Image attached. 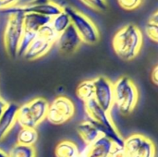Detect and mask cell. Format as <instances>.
<instances>
[{"instance_id": "1", "label": "cell", "mask_w": 158, "mask_h": 157, "mask_svg": "<svg viewBox=\"0 0 158 157\" xmlns=\"http://www.w3.org/2000/svg\"><path fill=\"white\" fill-rule=\"evenodd\" d=\"M143 42V37L139 27L130 23L116 32L112 40V46L119 58L131 61L139 55Z\"/></svg>"}, {"instance_id": "2", "label": "cell", "mask_w": 158, "mask_h": 157, "mask_svg": "<svg viewBox=\"0 0 158 157\" xmlns=\"http://www.w3.org/2000/svg\"><path fill=\"white\" fill-rule=\"evenodd\" d=\"M86 119L92 123L103 135L108 138L116 146L123 147L124 139L118 132L110 113L106 112L94 99L84 103Z\"/></svg>"}, {"instance_id": "3", "label": "cell", "mask_w": 158, "mask_h": 157, "mask_svg": "<svg viewBox=\"0 0 158 157\" xmlns=\"http://www.w3.org/2000/svg\"><path fill=\"white\" fill-rule=\"evenodd\" d=\"M113 87L114 106L122 115L131 114L139 101V91L136 85L129 77L122 76L113 83Z\"/></svg>"}, {"instance_id": "4", "label": "cell", "mask_w": 158, "mask_h": 157, "mask_svg": "<svg viewBox=\"0 0 158 157\" xmlns=\"http://www.w3.org/2000/svg\"><path fill=\"white\" fill-rule=\"evenodd\" d=\"M48 102L43 97H36L29 103L19 107L17 123L20 128L35 129L40 123L46 119Z\"/></svg>"}, {"instance_id": "5", "label": "cell", "mask_w": 158, "mask_h": 157, "mask_svg": "<svg viewBox=\"0 0 158 157\" xmlns=\"http://www.w3.org/2000/svg\"><path fill=\"white\" fill-rule=\"evenodd\" d=\"M63 10L69 15L71 25L78 32L82 43L94 44L99 41V31L89 17L71 6H63Z\"/></svg>"}, {"instance_id": "6", "label": "cell", "mask_w": 158, "mask_h": 157, "mask_svg": "<svg viewBox=\"0 0 158 157\" xmlns=\"http://www.w3.org/2000/svg\"><path fill=\"white\" fill-rule=\"evenodd\" d=\"M23 33V14H8L3 35V42L7 55L12 58L18 57V48Z\"/></svg>"}, {"instance_id": "7", "label": "cell", "mask_w": 158, "mask_h": 157, "mask_svg": "<svg viewBox=\"0 0 158 157\" xmlns=\"http://www.w3.org/2000/svg\"><path fill=\"white\" fill-rule=\"evenodd\" d=\"M62 11L63 6L52 0H31L26 4L16 5L2 12L7 15L11 13H21L23 15L27 13H36L53 18Z\"/></svg>"}, {"instance_id": "8", "label": "cell", "mask_w": 158, "mask_h": 157, "mask_svg": "<svg viewBox=\"0 0 158 157\" xmlns=\"http://www.w3.org/2000/svg\"><path fill=\"white\" fill-rule=\"evenodd\" d=\"M75 114L74 103L66 96H57L48 105L46 119L53 125H61Z\"/></svg>"}, {"instance_id": "9", "label": "cell", "mask_w": 158, "mask_h": 157, "mask_svg": "<svg viewBox=\"0 0 158 157\" xmlns=\"http://www.w3.org/2000/svg\"><path fill=\"white\" fill-rule=\"evenodd\" d=\"M94 81V100L107 113L114 107V87L113 82L104 76H99Z\"/></svg>"}, {"instance_id": "10", "label": "cell", "mask_w": 158, "mask_h": 157, "mask_svg": "<svg viewBox=\"0 0 158 157\" xmlns=\"http://www.w3.org/2000/svg\"><path fill=\"white\" fill-rule=\"evenodd\" d=\"M57 44L58 50L63 55H71L78 50V48L82 43L81 37L70 24L64 31H62L57 38L56 43Z\"/></svg>"}, {"instance_id": "11", "label": "cell", "mask_w": 158, "mask_h": 157, "mask_svg": "<svg viewBox=\"0 0 158 157\" xmlns=\"http://www.w3.org/2000/svg\"><path fill=\"white\" fill-rule=\"evenodd\" d=\"M115 144L106 136H100L80 153L79 157H110Z\"/></svg>"}, {"instance_id": "12", "label": "cell", "mask_w": 158, "mask_h": 157, "mask_svg": "<svg viewBox=\"0 0 158 157\" xmlns=\"http://www.w3.org/2000/svg\"><path fill=\"white\" fill-rule=\"evenodd\" d=\"M19 105L15 103H7V105L0 118V142L9 133L17 123V114Z\"/></svg>"}, {"instance_id": "13", "label": "cell", "mask_w": 158, "mask_h": 157, "mask_svg": "<svg viewBox=\"0 0 158 157\" xmlns=\"http://www.w3.org/2000/svg\"><path fill=\"white\" fill-rule=\"evenodd\" d=\"M53 45H54L53 43L40 36H36V38L32 41V43H31V45L25 52L23 57L29 61L36 60L44 56V55H46L50 51Z\"/></svg>"}, {"instance_id": "14", "label": "cell", "mask_w": 158, "mask_h": 157, "mask_svg": "<svg viewBox=\"0 0 158 157\" xmlns=\"http://www.w3.org/2000/svg\"><path fill=\"white\" fill-rule=\"evenodd\" d=\"M51 18L36 13H27L23 15L24 31L38 32V31L44 25L50 23Z\"/></svg>"}, {"instance_id": "15", "label": "cell", "mask_w": 158, "mask_h": 157, "mask_svg": "<svg viewBox=\"0 0 158 157\" xmlns=\"http://www.w3.org/2000/svg\"><path fill=\"white\" fill-rule=\"evenodd\" d=\"M77 132L79 136L81 137V141L86 144L89 145L95 142L102 134L99 132V130L89 121L85 120L81 123H80L77 126Z\"/></svg>"}, {"instance_id": "16", "label": "cell", "mask_w": 158, "mask_h": 157, "mask_svg": "<svg viewBox=\"0 0 158 157\" xmlns=\"http://www.w3.org/2000/svg\"><path fill=\"white\" fill-rule=\"evenodd\" d=\"M76 96L78 99L84 103L94 98V81L87 80L80 82L75 90Z\"/></svg>"}, {"instance_id": "17", "label": "cell", "mask_w": 158, "mask_h": 157, "mask_svg": "<svg viewBox=\"0 0 158 157\" xmlns=\"http://www.w3.org/2000/svg\"><path fill=\"white\" fill-rule=\"evenodd\" d=\"M79 155L78 146L71 141H61L55 149L56 157H77Z\"/></svg>"}, {"instance_id": "18", "label": "cell", "mask_w": 158, "mask_h": 157, "mask_svg": "<svg viewBox=\"0 0 158 157\" xmlns=\"http://www.w3.org/2000/svg\"><path fill=\"white\" fill-rule=\"evenodd\" d=\"M38 132L36 129L21 128L17 135V144L25 146H34L38 141Z\"/></svg>"}, {"instance_id": "19", "label": "cell", "mask_w": 158, "mask_h": 157, "mask_svg": "<svg viewBox=\"0 0 158 157\" xmlns=\"http://www.w3.org/2000/svg\"><path fill=\"white\" fill-rule=\"evenodd\" d=\"M70 24H71L70 19L64 10L61 13L57 14L56 16L51 18V20H50V25L58 34L64 31Z\"/></svg>"}, {"instance_id": "20", "label": "cell", "mask_w": 158, "mask_h": 157, "mask_svg": "<svg viewBox=\"0 0 158 157\" xmlns=\"http://www.w3.org/2000/svg\"><path fill=\"white\" fill-rule=\"evenodd\" d=\"M8 157H36L34 146H25L15 144L7 154Z\"/></svg>"}, {"instance_id": "21", "label": "cell", "mask_w": 158, "mask_h": 157, "mask_svg": "<svg viewBox=\"0 0 158 157\" xmlns=\"http://www.w3.org/2000/svg\"><path fill=\"white\" fill-rule=\"evenodd\" d=\"M156 149L154 142L145 136L141 147L132 157H156Z\"/></svg>"}, {"instance_id": "22", "label": "cell", "mask_w": 158, "mask_h": 157, "mask_svg": "<svg viewBox=\"0 0 158 157\" xmlns=\"http://www.w3.org/2000/svg\"><path fill=\"white\" fill-rule=\"evenodd\" d=\"M36 36H37L36 32L24 31V33L22 35V38L20 40V43H19V48H18V56L19 57H23L25 52L27 51V49L29 48V46L31 45L32 41L36 38Z\"/></svg>"}, {"instance_id": "23", "label": "cell", "mask_w": 158, "mask_h": 157, "mask_svg": "<svg viewBox=\"0 0 158 157\" xmlns=\"http://www.w3.org/2000/svg\"><path fill=\"white\" fill-rule=\"evenodd\" d=\"M58 33L56 32V31L52 28V26L50 25V23L44 25V27H42L38 32H37V36H40L51 43H53L54 44L56 43L57 38H58Z\"/></svg>"}, {"instance_id": "24", "label": "cell", "mask_w": 158, "mask_h": 157, "mask_svg": "<svg viewBox=\"0 0 158 157\" xmlns=\"http://www.w3.org/2000/svg\"><path fill=\"white\" fill-rule=\"evenodd\" d=\"M86 6L99 12H104L107 9L106 0H81Z\"/></svg>"}, {"instance_id": "25", "label": "cell", "mask_w": 158, "mask_h": 157, "mask_svg": "<svg viewBox=\"0 0 158 157\" xmlns=\"http://www.w3.org/2000/svg\"><path fill=\"white\" fill-rule=\"evenodd\" d=\"M145 32L152 41L158 43V24L148 21L145 27Z\"/></svg>"}, {"instance_id": "26", "label": "cell", "mask_w": 158, "mask_h": 157, "mask_svg": "<svg viewBox=\"0 0 158 157\" xmlns=\"http://www.w3.org/2000/svg\"><path fill=\"white\" fill-rule=\"evenodd\" d=\"M143 0H118V5L125 10H133L139 7Z\"/></svg>"}, {"instance_id": "27", "label": "cell", "mask_w": 158, "mask_h": 157, "mask_svg": "<svg viewBox=\"0 0 158 157\" xmlns=\"http://www.w3.org/2000/svg\"><path fill=\"white\" fill-rule=\"evenodd\" d=\"M19 0H0V10H6L12 6H15Z\"/></svg>"}, {"instance_id": "28", "label": "cell", "mask_w": 158, "mask_h": 157, "mask_svg": "<svg viewBox=\"0 0 158 157\" xmlns=\"http://www.w3.org/2000/svg\"><path fill=\"white\" fill-rule=\"evenodd\" d=\"M110 157H129L127 154L125 153L123 147H118V146H114V149L110 155Z\"/></svg>"}, {"instance_id": "29", "label": "cell", "mask_w": 158, "mask_h": 157, "mask_svg": "<svg viewBox=\"0 0 158 157\" xmlns=\"http://www.w3.org/2000/svg\"><path fill=\"white\" fill-rule=\"evenodd\" d=\"M152 81L155 84L158 85V65L154 68L152 71Z\"/></svg>"}, {"instance_id": "30", "label": "cell", "mask_w": 158, "mask_h": 157, "mask_svg": "<svg viewBox=\"0 0 158 157\" xmlns=\"http://www.w3.org/2000/svg\"><path fill=\"white\" fill-rule=\"evenodd\" d=\"M6 105H7V103L2 97H0V118H1V116L3 114V112L5 111Z\"/></svg>"}, {"instance_id": "31", "label": "cell", "mask_w": 158, "mask_h": 157, "mask_svg": "<svg viewBox=\"0 0 158 157\" xmlns=\"http://www.w3.org/2000/svg\"><path fill=\"white\" fill-rule=\"evenodd\" d=\"M149 21H152V22H155V23L158 24V10L157 11H156V12L152 15V17L150 18V20H149Z\"/></svg>"}, {"instance_id": "32", "label": "cell", "mask_w": 158, "mask_h": 157, "mask_svg": "<svg viewBox=\"0 0 158 157\" xmlns=\"http://www.w3.org/2000/svg\"><path fill=\"white\" fill-rule=\"evenodd\" d=\"M0 157H8V155H7V154H6L4 151H2L0 149Z\"/></svg>"}, {"instance_id": "33", "label": "cell", "mask_w": 158, "mask_h": 157, "mask_svg": "<svg viewBox=\"0 0 158 157\" xmlns=\"http://www.w3.org/2000/svg\"><path fill=\"white\" fill-rule=\"evenodd\" d=\"M77 157H79V156H77Z\"/></svg>"}]
</instances>
